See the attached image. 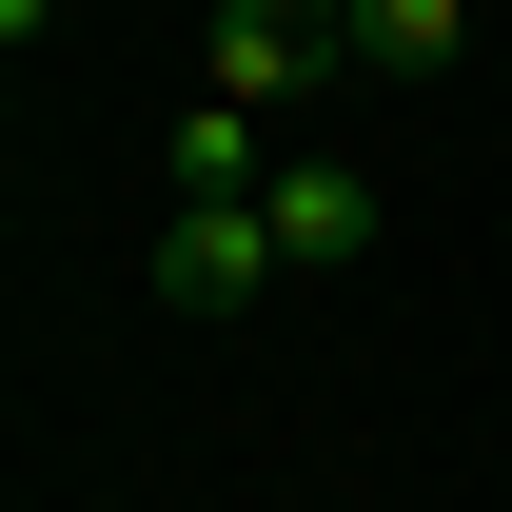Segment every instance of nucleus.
I'll list each match as a JSON object with an SVG mask.
<instances>
[{"instance_id": "nucleus-3", "label": "nucleus", "mask_w": 512, "mask_h": 512, "mask_svg": "<svg viewBox=\"0 0 512 512\" xmlns=\"http://www.w3.org/2000/svg\"><path fill=\"white\" fill-rule=\"evenodd\" d=\"M256 217H276V256H355V237H375V178H355V158H276Z\"/></svg>"}, {"instance_id": "nucleus-1", "label": "nucleus", "mask_w": 512, "mask_h": 512, "mask_svg": "<svg viewBox=\"0 0 512 512\" xmlns=\"http://www.w3.org/2000/svg\"><path fill=\"white\" fill-rule=\"evenodd\" d=\"M138 276H158V316H256V296H276L296 256H276V217H256V197H178Z\"/></svg>"}, {"instance_id": "nucleus-5", "label": "nucleus", "mask_w": 512, "mask_h": 512, "mask_svg": "<svg viewBox=\"0 0 512 512\" xmlns=\"http://www.w3.org/2000/svg\"><path fill=\"white\" fill-rule=\"evenodd\" d=\"M178 197H256V99H197L178 119Z\"/></svg>"}, {"instance_id": "nucleus-2", "label": "nucleus", "mask_w": 512, "mask_h": 512, "mask_svg": "<svg viewBox=\"0 0 512 512\" xmlns=\"http://www.w3.org/2000/svg\"><path fill=\"white\" fill-rule=\"evenodd\" d=\"M316 60H335V20H316V0H237V20H217V99H296Z\"/></svg>"}, {"instance_id": "nucleus-6", "label": "nucleus", "mask_w": 512, "mask_h": 512, "mask_svg": "<svg viewBox=\"0 0 512 512\" xmlns=\"http://www.w3.org/2000/svg\"><path fill=\"white\" fill-rule=\"evenodd\" d=\"M316 20H355V0H316Z\"/></svg>"}, {"instance_id": "nucleus-4", "label": "nucleus", "mask_w": 512, "mask_h": 512, "mask_svg": "<svg viewBox=\"0 0 512 512\" xmlns=\"http://www.w3.org/2000/svg\"><path fill=\"white\" fill-rule=\"evenodd\" d=\"M453 40H473V0H355L335 20V79H434Z\"/></svg>"}]
</instances>
